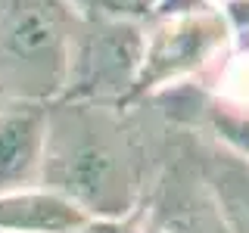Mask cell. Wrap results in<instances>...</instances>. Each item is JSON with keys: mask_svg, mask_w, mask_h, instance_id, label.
<instances>
[{"mask_svg": "<svg viewBox=\"0 0 249 233\" xmlns=\"http://www.w3.org/2000/svg\"><path fill=\"white\" fill-rule=\"evenodd\" d=\"M171 124L150 103H47L41 186L88 217H124L143 208L159 174Z\"/></svg>", "mask_w": 249, "mask_h": 233, "instance_id": "obj_1", "label": "cell"}, {"mask_svg": "<svg viewBox=\"0 0 249 233\" xmlns=\"http://www.w3.org/2000/svg\"><path fill=\"white\" fill-rule=\"evenodd\" d=\"M143 62L131 103L193 81L212 84L237 44L218 0H159L143 16Z\"/></svg>", "mask_w": 249, "mask_h": 233, "instance_id": "obj_2", "label": "cell"}, {"mask_svg": "<svg viewBox=\"0 0 249 233\" xmlns=\"http://www.w3.org/2000/svg\"><path fill=\"white\" fill-rule=\"evenodd\" d=\"M81 10L72 0H0V93L19 103L59 100Z\"/></svg>", "mask_w": 249, "mask_h": 233, "instance_id": "obj_3", "label": "cell"}, {"mask_svg": "<svg viewBox=\"0 0 249 233\" xmlns=\"http://www.w3.org/2000/svg\"><path fill=\"white\" fill-rule=\"evenodd\" d=\"M143 19L119 13H81L59 100L128 106L143 62Z\"/></svg>", "mask_w": 249, "mask_h": 233, "instance_id": "obj_4", "label": "cell"}, {"mask_svg": "<svg viewBox=\"0 0 249 233\" xmlns=\"http://www.w3.org/2000/svg\"><path fill=\"white\" fill-rule=\"evenodd\" d=\"M187 152L228 233H249V155L221 146L202 131H187Z\"/></svg>", "mask_w": 249, "mask_h": 233, "instance_id": "obj_5", "label": "cell"}, {"mask_svg": "<svg viewBox=\"0 0 249 233\" xmlns=\"http://www.w3.org/2000/svg\"><path fill=\"white\" fill-rule=\"evenodd\" d=\"M47 106L6 100L0 103V193L41 186Z\"/></svg>", "mask_w": 249, "mask_h": 233, "instance_id": "obj_6", "label": "cell"}, {"mask_svg": "<svg viewBox=\"0 0 249 233\" xmlns=\"http://www.w3.org/2000/svg\"><path fill=\"white\" fill-rule=\"evenodd\" d=\"M84 221L81 208L47 186L0 193V233H69Z\"/></svg>", "mask_w": 249, "mask_h": 233, "instance_id": "obj_7", "label": "cell"}, {"mask_svg": "<svg viewBox=\"0 0 249 233\" xmlns=\"http://www.w3.org/2000/svg\"><path fill=\"white\" fill-rule=\"evenodd\" d=\"M69 233H146L143 224V208L124 217H88L84 224H78Z\"/></svg>", "mask_w": 249, "mask_h": 233, "instance_id": "obj_8", "label": "cell"}, {"mask_svg": "<svg viewBox=\"0 0 249 233\" xmlns=\"http://www.w3.org/2000/svg\"><path fill=\"white\" fill-rule=\"evenodd\" d=\"M224 16H228L231 28L237 31V37L249 34V0H218Z\"/></svg>", "mask_w": 249, "mask_h": 233, "instance_id": "obj_9", "label": "cell"}, {"mask_svg": "<svg viewBox=\"0 0 249 233\" xmlns=\"http://www.w3.org/2000/svg\"><path fill=\"white\" fill-rule=\"evenodd\" d=\"M0 103H6V100H3V93H0Z\"/></svg>", "mask_w": 249, "mask_h": 233, "instance_id": "obj_10", "label": "cell"}]
</instances>
